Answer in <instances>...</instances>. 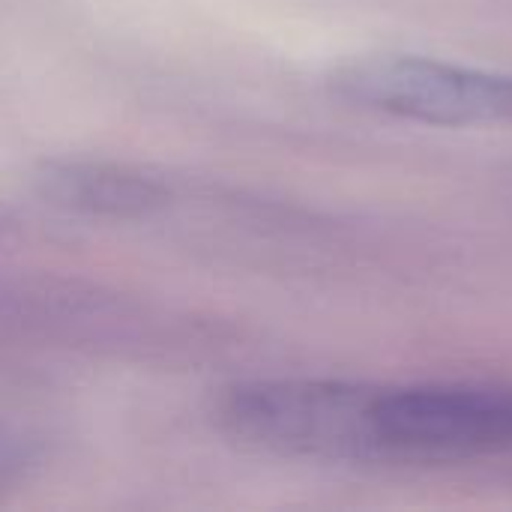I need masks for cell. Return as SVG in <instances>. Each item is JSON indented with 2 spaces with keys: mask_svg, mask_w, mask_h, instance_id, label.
Segmentation results:
<instances>
[{
  "mask_svg": "<svg viewBox=\"0 0 512 512\" xmlns=\"http://www.w3.org/2000/svg\"><path fill=\"white\" fill-rule=\"evenodd\" d=\"M9 465H12V462L6 459V453H0V480H3V474L9 471Z\"/></svg>",
  "mask_w": 512,
  "mask_h": 512,
  "instance_id": "obj_4",
  "label": "cell"
},
{
  "mask_svg": "<svg viewBox=\"0 0 512 512\" xmlns=\"http://www.w3.org/2000/svg\"><path fill=\"white\" fill-rule=\"evenodd\" d=\"M330 90L393 120L423 126H512V72L402 51H372L339 63Z\"/></svg>",
  "mask_w": 512,
  "mask_h": 512,
  "instance_id": "obj_2",
  "label": "cell"
},
{
  "mask_svg": "<svg viewBox=\"0 0 512 512\" xmlns=\"http://www.w3.org/2000/svg\"><path fill=\"white\" fill-rule=\"evenodd\" d=\"M45 195L84 213H144L165 198V186L144 171L114 162H60L42 174Z\"/></svg>",
  "mask_w": 512,
  "mask_h": 512,
  "instance_id": "obj_3",
  "label": "cell"
},
{
  "mask_svg": "<svg viewBox=\"0 0 512 512\" xmlns=\"http://www.w3.org/2000/svg\"><path fill=\"white\" fill-rule=\"evenodd\" d=\"M324 465H456L512 453V387L324 378L309 411Z\"/></svg>",
  "mask_w": 512,
  "mask_h": 512,
  "instance_id": "obj_1",
  "label": "cell"
}]
</instances>
